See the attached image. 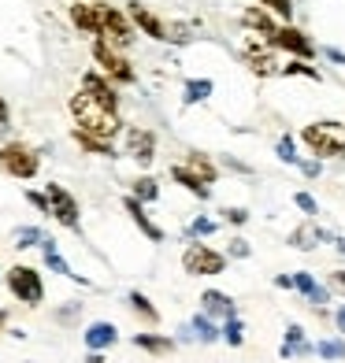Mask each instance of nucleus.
Segmentation results:
<instances>
[{
	"label": "nucleus",
	"mask_w": 345,
	"mask_h": 363,
	"mask_svg": "<svg viewBox=\"0 0 345 363\" xmlns=\"http://www.w3.org/2000/svg\"><path fill=\"white\" fill-rule=\"evenodd\" d=\"M71 119H75V130H82V134H93V138H104V141H111V138L123 130L119 111L104 108L101 101H93L89 93H75V96H71Z\"/></svg>",
	"instance_id": "1"
},
{
	"label": "nucleus",
	"mask_w": 345,
	"mask_h": 363,
	"mask_svg": "<svg viewBox=\"0 0 345 363\" xmlns=\"http://www.w3.org/2000/svg\"><path fill=\"white\" fill-rule=\"evenodd\" d=\"M301 145L312 152V160H345V123L319 119L301 130Z\"/></svg>",
	"instance_id": "2"
},
{
	"label": "nucleus",
	"mask_w": 345,
	"mask_h": 363,
	"mask_svg": "<svg viewBox=\"0 0 345 363\" xmlns=\"http://www.w3.org/2000/svg\"><path fill=\"white\" fill-rule=\"evenodd\" d=\"M97 38H101L104 45H111V48H130L134 45V26H130V19L119 11V8H111V4H101L97 0Z\"/></svg>",
	"instance_id": "3"
},
{
	"label": "nucleus",
	"mask_w": 345,
	"mask_h": 363,
	"mask_svg": "<svg viewBox=\"0 0 345 363\" xmlns=\"http://www.w3.org/2000/svg\"><path fill=\"white\" fill-rule=\"evenodd\" d=\"M0 167H4L11 178L30 182L41 171V156H38V148H30L26 141H4L0 145Z\"/></svg>",
	"instance_id": "4"
},
{
	"label": "nucleus",
	"mask_w": 345,
	"mask_h": 363,
	"mask_svg": "<svg viewBox=\"0 0 345 363\" xmlns=\"http://www.w3.org/2000/svg\"><path fill=\"white\" fill-rule=\"evenodd\" d=\"M8 289L15 301H23L26 308H38L45 301V282H41V271L38 267H26V263H15L8 267Z\"/></svg>",
	"instance_id": "5"
},
{
	"label": "nucleus",
	"mask_w": 345,
	"mask_h": 363,
	"mask_svg": "<svg viewBox=\"0 0 345 363\" xmlns=\"http://www.w3.org/2000/svg\"><path fill=\"white\" fill-rule=\"evenodd\" d=\"M93 60H97V67H101V74L108 78V82H119V86H130L138 74H134V67H130V60L119 52V48H111V45H104L101 38L93 41Z\"/></svg>",
	"instance_id": "6"
},
{
	"label": "nucleus",
	"mask_w": 345,
	"mask_h": 363,
	"mask_svg": "<svg viewBox=\"0 0 345 363\" xmlns=\"http://www.w3.org/2000/svg\"><path fill=\"white\" fill-rule=\"evenodd\" d=\"M182 267H186V274L212 278V274L226 271V256L219 249H212V245H204V241H193V245H186V252H182Z\"/></svg>",
	"instance_id": "7"
},
{
	"label": "nucleus",
	"mask_w": 345,
	"mask_h": 363,
	"mask_svg": "<svg viewBox=\"0 0 345 363\" xmlns=\"http://www.w3.org/2000/svg\"><path fill=\"white\" fill-rule=\"evenodd\" d=\"M45 196H48V216H53L60 226H67V230H75V234H78V230H82V211H78L75 193L63 189L60 182H48Z\"/></svg>",
	"instance_id": "8"
},
{
	"label": "nucleus",
	"mask_w": 345,
	"mask_h": 363,
	"mask_svg": "<svg viewBox=\"0 0 345 363\" xmlns=\"http://www.w3.org/2000/svg\"><path fill=\"white\" fill-rule=\"evenodd\" d=\"M271 45H275V48H283V52H290V56H297V60H312V56H316V45H312V38L305 34V30L290 26V23L275 30Z\"/></svg>",
	"instance_id": "9"
},
{
	"label": "nucleus",
	"mask_w": 345,
	"mask_h": 363,
	"mask_svg": "<svg viewBox=\"0 0 345 363\" xmlns=\"http://www.w3.org/2000/svg\"><path fill=\"white\" fill-rule=\"evenodd\" d=\"M126 152L138 160V167H149L156 160V134L145 126H126Z\"/></svg>",
	"instance_id": "10"
},
{
	"label": "nucleus",
	"mask_w": 345,
	"mask_h": 363,
	"mask_svg": "<svg viewBox=\"0 0 345 363\" xmlns=\"http://www.w3.org/2000/svg\"><path fill=\"white\" fill-rule=\"evenodd\" d=\"M245 67H249L256 78H271V74L283 71V67H278V60H275V52H271V48H264L256 38L245 41Z\"/></svg>",
	"instance_id": "11"
},
{
	"label": "nucleus",
	"mask_w": 345,
	"mask_h": 363,
	"mask_svg": "<svg viewBox=\"0 0 345 363\" xmlns=\"http://www.w3.org/2000/svg\"><path fill=\"white\" fill-rule=\"evenodd\" d=\"M126 11H130V26H138L145 38H153V41H163V38H168V23H163L156 11H149L145 4H138V0H134V4H130Z\"/></svg>",
	"instance_id": "12"
},
{
	"label": "nucleus",
	"mask_w": 345,
	"mask_h": 363,
	"mask_svg": "<svg viewBox=\"0 0 345 363\" xmlns=\"http://www.w3.org/2000/svg\"><path fill=\"white\" fill-rule=\"evenodd\" d=\"M82 93H89L93 101H101L104 108L119 111V93H115V82H108L104 74H97V71L82 74Z\"/></svg>",
	"instance_id": "13"
},
{
	"label": "nucleus",
	"mask_w": 345,
	"mask_h": 363,
	"mask_svg": "<svg viewBox=\"0 0 345 363\" xmlns=\"http://www.w3.org/2000/svg\"><path fill=\"white\" fill-rule=\"evenodd\" d=\"M290 249H297V252H312V249H316V245H323V241H334L331 234H327V230H319L316 223H301V226H293L290 230Z\"/></svg>",
	"instance_id": "14"
},
{
	"label": "nucleus",
	"mask_w": 345,
	"mask_h": 363,
	"mask_svg": "<svg viewBox=\"0 0 345 363\" xmlns=\"http://www.w3.org/2000/svg\"><path fill=\"white\" fill-rule=\"evenodd\" d=\"M123 211H126V216H130V223H134V226H138L141 234L153 241V245H160V241H163V230H160V226L149 219V211H145V204H138L130 193L123 196Z\"/></svg>",
	"instance_id": "15"
},
{
	"label": "nucleus",
	"mask_w": 345,
	"mask_h": 363,
	"mask_svg": "<svg viewBox=\"0 0 345 363\" xmlns=\"http://www.w3.org/2000/svg\"><path fill=\"white\" fill-rule=\"evenodd\" d=\"M82 337H86V349L89 352H104V349H111V345L119 341V330H115V323H104L101 319V323H89Z\"/></svg>",
	"instance_id": "16"
},
{
	"label": "nucleus",
	"mask_w": 345,
	"mask_h": 363,
	"mask_svg": "<svg viewBox=\"0 0 345 363\" xmlns=\"http://www.w3.org/2000/svg\"><path fill=\"white\" fill-rule=\"evenodd\" d=\"M134 349L149 352V356H171L178 349V341L168 337V334H153V330H145V334H134Z\"/></svg>",
	"instance_id": "17"
},
{
	"label": "nucleus",
	"mask_w": 345,
	"mask_h": 363,
	"mask_svg": "<svg viewBox=\"0 0 345 363\" xmlns=\"http://www.w3.org/2000/svg\"><path fill=\"white\" fill-rule=\"evenodd\" d=\"M241 23H245V30H253V34H260V38H275V30H278V23L271 19V11H264V8H245L241 11Z\"/></svg>",
	"instance_id": "18"
},
{
	"label": "nucleus",
	"mask_w": 345,
	"mask_h": 363,
	"mask_svg": "<svg viewBox=\"0 0 345 363\" xmlns=\"http://www.w3.org/2000/svg\"><path fill=\"white\" fill-rule=\"evenodd\" d=\"M201 311L208 319H226V315H234V301H230L223 289H204L201 293Z\"/></svg>",
	"instance_id": "19"
},
{
	"label": "nucleus",
	"mask_w": 345,
	"mask_h": 363,
	"mask_svg": "<svg viewBox=\"0 0 345 363\" xmlns=\"http://www.w3.org/2000/svg\"><path fill=\"white\" fill-rule=\"evenodd\" d=\"M182 167H186L190 174H197V178H201L204 186H216V178H219V167H216V163H212L204 152H197V148H193V152H186Z\"/></svg>",
	"instance_id": "20"
},
{
	"label": "nucleus",
	"mask_w": 345,
	"mask_h": 363,
	"mask_svg": "<svg viewBox=\"0 0 345 363\" xmlns=\"http://www.w3.org/2000/svg\"><path fill=\"white\" fill-rule=\"evenodd\" d=\"M171 182H178V186H182L186 193H193L197 201H212V186H204L197 174H190L182 163H175V167H171Z\"/></svg>",
	"instance_id": "21"
},
{
	"label": "nucleus",
	"mask_w": 345,
	"mask_h": 363,
	"mask_svg": "<svg viewBox=\"0 0 345 363\" xmlns=\"http://www.w3.org/2000/svg\"><path fill=\"white\" fill-rule=\"evenodd\" d=\"M130 196H134L138 204H156L160 201V182L153 174H138L130 182Z\"/></svg>",
	"instance_id": "22"
},
{
	"label": "nucleus",
	"mask_w": 345,
	"mask_h": 363,
	"mask_svg": "<svg viewBox=\"0 0 345 363\" xmlns=\"http://www.w3.org/2000/svg\"><path fill=\"white\" fill-rule=\"evenodd\" d=\"M126 304H130V311H134L141 323H149V326L160 323V308H156L145 293H138V289H134V293H126Z\"/></svg>",
	"instance_id": "23"
},
{
	"label": "nucleus",
	"mask_w": 345,
	"mask_h": 363,
	"mask_svg": "<svg viewBox=\"0 0 345 363\" xmlns=\"http://www.w3.org/2000/svg\"><path fill=\"white\" fill-rule=\"evenodd\" d=\"M71 23L78 34H97V8L86 4V0H75L71 4Z\"/></svg>",
	"instance_id": "24"
},
{
	"label": "nucleus",
	"mask_w": 345,
	"mask_h": 363,
	"mask_svg": "<svg viewBox=\"0 0 345 363\" xmlns=\"http://www.w3.org/2000/svg\"><path fill=\"white\" fill-rule=\"evenodd\" d=\"M75 145H78V148H86L89 156H108V160L119 156L111 141H104V138H93V134H82V130H75Z\"/></svg>",
	"instance_id": "25"
},
{
	"label": "nucleus",
	"mask_w": 345,
	"mask_h": 363,
	"mask_svg": "<svg viewBox=\"0 0 345 363\" xmlns=\"http://www.w3.org/2000/svg\"><path fill=\"white\" fill-rule=\"evenodd\" d=\"M190 330H193V337L201 341V345H216V341H219V323H212L204 311L190 319Z\"/></svg>",
	"instance_id": "26"
},
{
	"label": "nucleus",
	"mask_w": 345,
	"mask_h": 363,
	"mask_svg": "<svg viewBox=\"0 0 345 363\" xmlns=\"http://www.w3.org/2000/svg\"><path fill=\"white\" fill-rule=\"evenodd\" d=\"M219 341H226L230 349H241V341H245V323L238 319V311L223 319V326H219Z\"/></svg>",
	"instance_id": "27"
},
{
	"label": "nucleus",
	"mask_w": 345,
	"mask_h": 363,
	"mask_svg": "<svg viewBox=\"0 0 345 363\" xmlns=\"http://www.w3.org/2000/svg\"><path fill=\"white\" fill-rule=\"evenodd\" d=\"M212 89H216V82H212V78H190V82H186V93H182V104H201V101H208Z\"/></svg>",
	"instance_id": "28"
},
{
	"label": "nucleus",
	"mask_w": 345,
	"mask_h": 363,
	"mask_svg": "<svg viewBox=\"0 0 345 363\" xmlns=\"http://www.w3.org/2000/svg\"><path fill=\"white\" fill-rule=\"evenodd\" d=\"M278 356H283V359H308V356H316V345H312L308 337L283 341V345H278Z\"/></svg>",
	"instance_id": "29"
},
{
	"label": "nucleus",
	"mask_w": 345,
	"mask_h": 363,
	"mask_svg": "<svg viewBox=\"0 0 345 363\" xmlns=\"http://www.w3.org/2000/svg\"><path fill=\"white\" fill-rule=\"evenodd\" d=\"M45 267H48V271H56V274H63V278H75L78 286H89V278H82V274H75V271H71V263L63 259L60 252H45Z\"/></svg>",
	"instance_id": "30"
},
{
	"label": "nucleus",
	"mask_w": 345,
	"mask_h": 363,
	"mask_svg": "<svg viewBox=\"0 0 345 363\" xmlns=\"http://www.w3.org/2000/svg\"><path fill=\"white\" fill-rule=\"evenodd\" d=\"M312 345H316L319 359H345V337H323V341H312Z\"/></svg>",
	"instance_id": "31"
},
{
	"label": "nucleus",
	"mask_w": 345,
	"mask_h": 363,
	"mask_svg": "<svg viewBox=\"0 0 345 363\" xmlns=\"http://www.w3.org/2000/svg\"><path fill=\"white\" fill-rule=\"evenodd\" d=\"M275 156L283 160V163H293V167H297V160H301V152H297V141H293L290 134H283L275 141Z\"/></svg>",
	"instance_id": "32"
},
{
	"label": "nucleus",
	"mask_w": 345,
	"mask_h": 363,
	"mask_svg": "<svg viewBox=\"0 0 345 363\" xmlns=\"http://www.w3.org/2000/svg\"><path fill=\"white\" fill-rule=\"evenodd\" d=\"M45 241V230H38V226H19L15 230V249H34V245H41Z\"/></svg>",
	"instance_id": "33"
},
{
	"label": "nucleus",
	"mask_w": 345,
	"mask_h": 363,
	"mask_svg": "<svg viewBox=\"0 0 345 363\" xmlns=\"http://www.w3.org/2000/svg\"><path fill=\"white\" fill-rule=\"evenodd\" d=\"M163 41L190 45V41H193V26H186V23H168V38H163Z\"/></svg>",
	"instance_id": "34"
},
{
	"label": "nucleus",
	"mask_w": 345,
	"mask_h": 363,
	"mask_svg": "<svg viewBox=\"0 0 345 363\" xmlns=\"http://www.w3.org/2000/svg\"><path fill=\"white\" fill-rule=\"evenodd\" d=\"M219 230V223L216 219H208V216H197L193 223H190V238H212Z\"/></svg>",
	"instance_id": "35"
},
{
	"label": "nucleus",
	"mask_w": 345,
	"mask_h": 363,
	"mask_svg": "<svg viewBox=\"0 0 345 363\" xmlns=\"http://www.w3.org/2000/svg\"><path fill=\"white\" fill-rule=\"evenodd\" d=\"M278 74H297V78H312V82H316V86L323 82V74H319L316 67H312V63H286V67L278 71Z\"/></svg>",
	"instance_id": "36"
},
{
	"label": "nucleus",
	"mask_w": 345,
	"mask_h": 363,
	"mask_svg": "<svg viewBox=\"0 0 345 363\" xmlns=\"http://www.w3.org/2000/svg\"><path fill=\"white\" fill-rule=\"evenodd\" d=\"M253 256V245L245 238H230L226 241V259H249Z\"/></svg>",
	"instance_id": "37"
},
{
	"label": "nucleus",
	"mask_w": 345,
	"mask_h": 363,
	"mask_svg": "<svg viewBox=\"0 0 345 363\" xmlns=\"http://www.w3.org/2000/svg\"><path fill=\"white\" fill-rule=\"evenodd\" d=\"M293 204H297L308 219H312V216H319V201H316L312 193H305V189H301V193H293Z\"/></svg>",
	"instance_id": "38"
},
{
	"label": "nucleus",
	"mask_w": 345,
	"mask_h": 363,
	"mask_svg": "<svg viewBox=\"0 0 345 363\" xmlns=\"http://www.w3.org/2000/svg\"><path fill=\"white\" fill-rule=\"evenodd\" d=\"M264 4V11L278 15V19H286L290 23V15H293V0H260Z\"/></svg>",
	"instance_id": "39"
},
{
	"label": "nucleus",
	"mask_w": 345,
	"mask_h": 363,
	"mask_svg": "<svg viewBox=\"0 0 345 363\" xmlns=\"http://www.w3.org/2000/svg\"><path fill=\"white\" fill-rule=\"evenodd\" d=\"M223 223L245 226V223H249V208H223Z\"/></svg>",
	"instance_id": "40"
},
{
	"label": "nucleus",
	"mask_w": 345,
	"mask_h": 363,
	"mask_svg": "<svg viewBox=\"0 0 345 363\" xmlns=\"http://www.w3.org/2000/svg\"><path fill=\"white\" fill-rule=\"evenodd\" d=\"M316 286H319V282H316V278H312L308 271H297V274H293V289H297V293H305V296H308Z\"/></svg>",
	"instance_id": "41"
},
{
	"label": "nucleus",
	"mask_w": 345,
	"mask_h": 363,
	"mask_svg": "<svg viewBox=\"0 0 345 363\" xmlns=\"http://www.w3.org/2000/svg\"><path fill=\"white\" fill-rule=\"evenodd\" d=\"M297 167H301V174H305L308 182H316V178L323 174V160H297Z\"/></svg>",
	"instance_id": "42"
},
{
	"label": "nucleus",
	"mask_w": 345,
	"mask_h": 363,
	"mask_svg": "<svg viewBox=\"0 0 345 363\" xmlns=\"http://www.w3.org/2000/svg\"><path fill=\"white\" fill-rule=\"evenodd\" d=\"M26 204H30V208H38V211H45V216H48V196H45V193H38V189H26Z\"/></svg>",
	"instance_id": "43"
},
{
	"label": "nucleus",
	"mask_w": 345,
	"mask_h": 363,
	"mask_svg": "<svg viewBox=\"0 0 345 363\" xmlns=\"http://www.w3.org/2000/svg\"><path fill=\"white\" fill-rule=\"evenodd\" d=\"M308 301H312V304H316V308H323L327 301H331V289H327V286H316V289H312V293H308Z\"/></svg>",
	"instance_id": "44"
},
{
	"label": "nucleus",
	"mask_w": 345,
	"mask_h": 363,
	"mask_svg": "<svg viewBox=\"0 0 345 363\" xmlns=\"http://www.w3.org/2000/svg\"><path fill=\"white\" fill-rule=\"evenodd\" d=\"M8 126H11V111H8V101L0 96V134H4Z\"/></svg>",
	"instance_id": "45"
},
{
	"label": "nucleus",
	"mask_w": 345,
	"mask_h": 363,
	"mask_svg": "<svg viewBox=\"0 0 345 363\" xmlns=\"http://www.w3.org/2000/svg\"><path fill=\"white\" fill-rule=\"evenodd\" d=\"M323 56L331 63H338V67H345V52H341V48H323Z\"/></svg>",
	"instance_id": "46"
},
{
	"label": "nucleus",
	"mask_w": 345,
	"mask_h": 363,
	"mask_svg": "<svg viewBox=\"0 0 345 363\" xmlns=\"http://www.w3.org/2000/svg\"><path fill=\"white\" fill-rule=\"evenodd\" d=\"M223 163L230 171H241V174H249V163H241V160H234V156H223Z\"/></svg>",
	"instance_id": "47"
},
{
	"label": "nucleus",
	"mask_w": 345,
	"mask_h": 363,
	"mask_svg": "<svg viewBox=\"0 0 345 363\" xmlns=\"http://www.w3.org/2000/svg\"><path fill=\"white\" fill-rule=\"evenodd\" d=\"M275 286L290 293V289H293V274H275Z\"/></svg>",
	"instance_id": "48"
},
{
	"label": "nucleus",
	"mask_w": 345,
	"mask_h": 363,
	"mask_svg": "<svg viewBox=\"0 0 345 363\" xmlns=\"http://www.w3.org/2000/svg\"><path fill=\"white\" fill-rule=\"evenodd\" d=\"M331 286H334V289H345V271H334V274H331Z\"/></svg>",
	"instance_id": "49"
},
{
	"label": "nucleus",
	"mask_w": 345,
	"mask_h": 363,
	"mask_svg": "<svg viewBox=\"0 0 345 363\" xmlns=\"http://www.w3.org/2000/svg\"><path fill=\"white\" fill-rule=\"evenodd\" d=\"M334 323H338V330H341V334H345V304L334 311Z\"/></svg>",
	"instance_id": "50"
},
{
	"label": "nucleus",
	"mask_w": 345,
	"mask_h": 363,
	"mask_svg": "<svg viewBox=\"0 0 345 363\" xmlns=\"http://www.w3.org/2000/svg\"><path fill=\"white\" fill-rule=\"evenodd\" d=\"M178 341H193V330H190V323H186L182 330H178Z\"/></svg>",
	"instance_id": "51"
},
{
	"label": "nucleus",
	"mask_w": 345,
	"mask_h": 363,
	"mask_svg": "<svg viewBox=\"0 0 345 363\" xmlns=\"http://www.w3.org/2000/svg\"><path fill=\"white\" fill-rule=\"evenodd\" d=\"M86 363H104V352H89V356H86Z\"/></svg>",
	"instance_id": "52"
},
{
	"label": "nucleus",
	"mask_w": 345,
	"mask_h": 363,
	"mask_svg": "<svg viewBox=\"0 0 345 363\" xmlns=\"http://www.w3.org/2000/svg\"><path fill=\"white\" fill-rule=\"evenodd\" d=\"M334 249H338V256H345V238H334Z\"/></svg>",
	"instance_id": "53"
},
{
	"label": "nucleus",
	"mask_w": 345,
	"mask_h": 363,
	"mask_svg": "<svg viewBox=\"0 0 345 363\" xmlns=\"http://www.w3.org/2000/svg\"><path fill=\"white\" fill-rule=\"evenodd\" d=\"M8 326V311H0V330H4Z\"/></svg>",
	"instance_id": "54"
}]
</instances>
